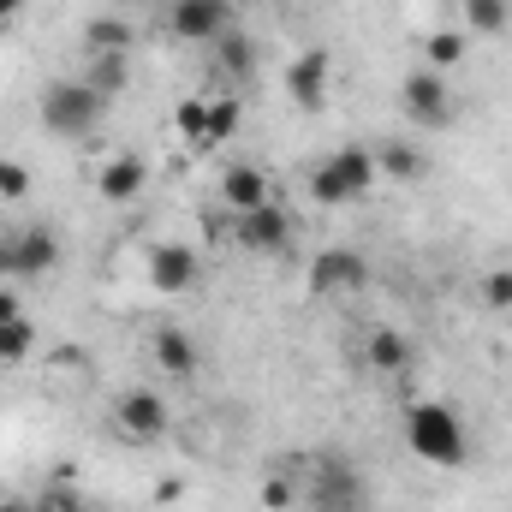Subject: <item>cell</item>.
Masks as SVG:
<instances>
[{
  "instance_id": "obj_1",
  "label": "cell",
  "mask_w": 512,
  "mask_h": 512,
  "mask_svg": "<svg viewBox=\"0 0 512 512\" xmlns=\"http://www.w3.org/2000/svg\"><path fill=\"white\" fill-rule=\"evenodd\" d=\"M405 447L423 459V465H441V471H459L465 453H471V435H465V417L441 399H423L411 405L405 417Z\"/></svg>"
},
{
  "instance_id": "obj_2",
  "label": "cell",
  "mask_w": 512,
  "mask_h": 512,
  "mask_svg": "<svg viewBox=\"0 0 512 512\" xmlns=\"http://www.w3.org/2000/svg\"><path fill=\"white\" fill-rule=\"evenodd\" d=\"M370 185H376V149H364V143H346V149H334L310 167V197L322 209H346Z\"/></svg>"
},
{
  "instance_id": "obj_3",
  "label": "cell",
  "mask_w": 512,
  "mask_h": 512,
  "mask_svg": "<svg viewBox=\"0 0 512 512\" xmlns=\"http://www.w3.org/2000/svg\"><path fill=\"white\" fill-rule=\"evenodd\" d=\"M102 114H108V96L90 78H54L42 90V126L54 137H84L102 126Z\"/></svg>"
},
{
  "instance_id": "obj_4",
  "label": "cell",
  "mask_w": 512,
  "mask_h": 512,
  "mask_svg": "<svg viewBox=\"0 0 512 512\" xmlns=\"http://www.w3.org/2000/svg\"><path fill=\"white\" fill-rule=\"evenodd\" d=\"M298 495L310 501V512H370V483L346 459H322Z\"/></svg>"
},
{
  "instance_id": "obj_5",
  "label": "cell",
  "mask_w": 512,
  "mask_h": 512,
  "mask_svg": "<svg viewBox=\"0 0 512 512\" xmlns=\"http://www.w3.org/2000/svg\"><path fill=\"white\" fill-rule=\"evenodd\" d=\"M399 114L411 120V126H453V114H459V102H453V90H447V78L435 72V66H417L405 84H399Z\"/></svg>"
},
{
  "instance_id": "obj_6",
  "label": "cell",
  "mask_w": 512,
  "mask_h": 512,
  "mask_svg": "<svg viewBox=\"0 0 512 512\" xmlns=\"http://www.w3.org/2000/svg\"><path fill=\"white\" fill-rule=\"evenodd\" d=\"M60 262V239L54 227H18L0 233V280H36Z\"/></svg>"
},
{
  "instance_id": "obj_7",
  "label": "cell",
  "mask_w": 512,
  "mask_h": 512,
  "mask_svg": "<svg viewBox=\"0 0 512 512\" xmlns=\"http://www.w3.org/2000/svg\"><path fill=\"white\" fill-rule=\"evenodd\" d=\"M233 239L256 256H280L292 245V215H286V203L268 197V203H256L245 215H233Z\"/></svg>"
},
{
  "instance_id": "obj_8",
  "label": "cell",
  "mask_w": 512,
  "mask_h": 512,
  "mask_svg": "<svg viewBox=\"0 0 512 512\" xmlns=\"http://www.w3.org/2000/svg\"><path fill=\"white\" fill-rule=\"evenodd\" d=\"M114 423L126 429L131 441H161L167 435V399L155 393V387H126L120 399H114Z\"/></svg>"
},
{
  "instance_id": "obj_9",
  "label": "cell",
  "mask_w": 512,
  "mask_h": 512,
  "mask_svg": "<svg viewBox=\"0 0 512 512\" xmlns=\"http://www.w3.org/2000/svg\"><path fill=\"white\" fill-rule=\"evenodd\" d=\"M364 280H370V262L358 251H346V245H334V251H322L310 262V292L316 298H334V292H364Z\"/></svg>"
},
{
  "instance_id": "obj_10",
  "label": "cell",
  "mask_w": 512,
  "mask_h": 512,
  "mask_svg": "<svg viewBox=\"0 0 512 512\" xmlns=\"http://www.w3.org/2000/svg\"><path fill=\"white\" fill-rule=\"evenodd\" d=\"M227 12L233 6H221V0H173V12H167V24H173V36L179 42H215V36H227Z\"/></svg>"
},
{
  "instance_id": "obj_11",
  "label": "cell",
  "mask_w": 512,
  "mask_h": 512,
  "mask_svg": "<svg viewBox=\"0 0 512 512\" xmlns=\"http://www.w3.org/2000/svg\"><path fill=\"white\" fill-rule=\"evenodd\" d=\"M286 90H292L298 108L316 114V108L328 102V54H322V48H304V54L286 66Z\"/></svg>"
},
{
  "instance_id": "obj_12",
  "label": "cell",
  "mask_w": 512,
  "mask_h": 512,
  "mask_svg": "<svg viewBox=\"0 0 512 512\" xmlns=\"http://www.w3.org/2000/svg\"><path fill=\"white\" fill-rule=\"evenodd\" d=\"M149 286L155 292H191L197 286V251L191 245H155L149 251Z\"/></svg>"
},
{
  "instance_id": "obj_13",
  "label": "cell",
  "mask_w": 512,
  "mask_h": 512,
  "mask_svg": "<svg viewBox=\"0 0 512 512\" xmlns=\"http://www.w3.org/2000/svg\"><path fill=\"white\" fill-rule=\"evenodd\" d=\"M221 203H227V215H245L256 203H268V173L256 161H233L221 173Z\"/></svg>"
},
{
  "instance_id": "obj_14",
  "label": "cell",
  "mask_w": 512,
  "mask_h": 512,
  "mask_svg": "<svg viewBox=\"0 0 512 512\" xmlns=\"http://www.w3.org/2000/svg\"><path fill=\"white\" fill-rule=\"evenodd\" d=\"M96 185H102L108 203H131V197L149 185V167H143V155H114V161L96 173Z\"/></svg>"
},
{
  "instance_id": "obj_15",
  "label": "cell",
  "mask_w": 512,
  "mask_h": 512,
  "mask_svg": "<svg viewBox=\"0 0 512 512\" xmlns=\"http://www.w3.org/2000/svg\"><path fill=\"white\" fill-rule=\"evenodd\" d=\"M149 352H155V364H161L167 376H191V370H197V346H191L185 328H155V334H149Z\"/></svg>"
},
{
  "instance_id": "obj_16",
  "label": "cell",
  "mask_w": 512,
  "mask_h": 512,
  "mask_svg": "<svg viewBox=\"0 0 512 512\" xmlns=\"http://www.w3.org/2000/svg\"><path fill=\"white\" fill-rule=\"evenodd\" d=\"M459 18H465V30H477V36H501L512 24V0H459Z\"/></svg>"
},
{
  "instance_id": "obj_17",
  "label": "cell",
  "mask_w": 512,
  "mask_h": 512,
  "mask_svg": "<svg viewBox=\"0 0 512 512\" xmlns=\"http://www.w3.org/2000/svg\"><path fill=\"white\" fill-rule=\"evenodd\" d=\"M423 167H429V155H423L417 143H382V149H376V173H393V179H423Z\"/></svg>"
},
{
  "instance_id": "obj_18",
  "label": "cell",
  "mask_w": 512,
  "mask_h": 512,
  "mask_svg": "<svg viewBox=\"0 0 512 512\" xmlns=\"http://www.w3.org/2000/svg\"><path fill=\"white\" fill-rule=\"evenodd\" d=\"M84 48H90V54H131V24L126 18H90Z\"/></svg>"
},
{
  "instance_id": "obj_19",
  "label": "cell",
  "mask_w": 512,
  "mask_h": 512,
  "mask_svg": "<svg viewBox=\"0 0 512 512\" xmlns=\"http://www.w3.org/2000/svg\"><path fill=\"white\" fill-rule=\"evenodd\" d=\"M370 364L387 370V376H393V370H405V364H411V340H405V334H393V328H376V334H370Z\"/></svg>"
},
{
  "instance_id": "obj_20",
  "label": "cell",
  "mask_w": 512,
  "mask_h": 512,
  "mask_svg": "<svg viewBox=\"0 0 512 512\" xmlns=\"http://www.w3.org/2000/svg\"><path fill=\"white\" fill-rule=\"evenodd\" d=\"M84 78H90V84H96V90H102V96L114 102V96H120V90L131 84L126 54H90V72H84Z\"/></svg>"
},
{
  "instance_id": "obj_21",
  "label": "cell",
  "mask_w": 512,
  "mask_h": 512,
  "mask_svg": "<svg viewBox=\"0 0 512 512\" xmlns=\"http://www.w3.org/2000/svg\"><path fill=\"white\" fill-rule=\"evenodd\" d=\"M233 131H239V102L215 96V102H209V126H203V143H197V149H221Z\"/></svg>"
},
{
  "instance_id": "obj_22",
  "label": "cell",
  "mask_w": 512,
  "mask_h": 512,
  "mask_svg": "<svg viewBox=\"0 0 512 512\" xmlns=\"http://www.w3.org/2000/svg\"><path fill=\"white\" fill-rule=\"evenodd\" d=\"M36 352V328L18 316V322H0V364H24Z\"/></svg>"
},
{
  "instance_id": "obj_23",
  "label": "cell",
  "mask_w": 512,
  "mask_h": 512,
  "mask_svg": "<svg viewBox=\"0 0 512 512\" xmlns=\"http://www.w3.org/2000/svg\"><path fill=\"white\" fill-rule=\"evenodd\" d=\"M209 48H215V54H221V66H227V72H233V78H245V72H251V42H245V36H239V30H227V36H215V42H209Z\"/></svg>"
},
{
  "instance_id": "obj_24",
  "label": "cell",
  "mask_w": 512,
  "mask_h": 512,
  "mask_svg": "<svg viewBox=\"0 0 512 512\" xmlns=\"http://www.w3.org/2000/svg\"><path fill=\"white\" fill-rule=\"evenodd\" d=\"M423 54H429L435 72H441V66H459V60H465V36H459V30H435V36L423 42Z\"/></svg>"
},
{
  "instance_id": "obj_25",
  "label": "cell",
  "mask_w": 512,
  "mask_h": 512,
  "mask_svg": "<svg viewBox=\"0 0 512 512\" xmlns=\"http://www.w3.org/2000/svg\"><path fill=\"white\" fill-rule=\"evenodd\" d=\"M203 126H209V96H191V102H179V131L191 137V149L203 143Z\"/></svg>"
},
{
  "instance_id": "obj_26",
  "label": "cell",
  "mask_w": 512,
  "mask_h": 512,
  "mask_svg": "<svg viewBox=\"0 0 512 512\" xmlns=\"http://www.w3.org/2000/svg\"><path fill=\"white\" fill-rule=\"evenodd\" d=\"M0 197H6V203H24V197H30V173H24L12 155H0Z\"/></svg>"
},
{
  "instance_id": "obj_27",
  "label": "cell",
  "mask_w": 512,
  "mask_h": 512,
  "mask_svg": "<svg viewBox=\"0 0 512 512\" xmlns=\"http://www.w3.org/2000/svg\"><path fill=\"white\" fill-rule=\"evenodd\" d=\"M483 304L512 310V268H489V280H483Z\"/></svg>"
},
{
  "instance_id": "obj_28",
  "label": "cell",
  "mask_w": 512,
  "mask_h": 512,
  "mask_svg": "<svg viewBox=\"0 0 512 512\" xmlns=\"http://www.w3.org/2000/svg\"><path fill=\"white\" fill-rule=\"evenodd\" d=\"M292 501H298L292 477H268V483H262V507H268V512H286Z\"/></svg>"
},
{
  "instance_id": "obj_29",
  "label": "cell",
  "mask_w": 512,
  "mask_h": 512,
  "mask_svg": "<svg viewBox=\"0 0 512 512\" xmlns=\"http://www.w3.org/2000/svg\"><path fill=\"white\" fill-rule=\"evenodd\" d=\"M24 304H18V286H0V322H18Z\"/></svg>"
},
{
  "instance_id": "obj_30",
  "label": "cell",
  "mask_w": 512,
  "mask_h": 512,
  "mask_svg": "<svg viewBox=\"0 0 512 512\" xmlns=\"http://www.w3.org/2000/svg\"><path fill=\"white\" fill-rule=\"evenodd\" d=\"M18 12H24V0H0V36L12 30V18H18Z\"/></svg>"
},
{
  "instance_id": "obj_31",
  "label": "cell",
  "mask_w": 512,
  "mask_h": 512,
  "mask_svg": "<svg viewBox=\"0 0 512 512\" xmlns=\"http://www.w3.org/2000/svg\"><path fill=\"white\" fill-rule=\"evenodd\" d=\"M0 512H24V507H18V501H0Z\"/></svg>"
},
{
  "instance_id": "obj_32",
  "label": "cell",
  "mask_w": 512,
  "mask_h": 512,
  "mask_svg": "<svg viewBox=\"0 0 512 512\" xmlns=\"http://www.w3.org/2000/svg\"><path fill=\"white\" fill-rule=\"evenodd\" d=\"M114 6H137V0H114Z\"/></svg>"
},
{
  "instance_id": "obj_33",
  "label": "cell",
  "mask_w": 512,
  "mask_h": 512,
  "mask_svg": "<svg viewBox=\"0 0 512 512\" xmlns=\"http://www.w3.org/2000/svg\"><path fill=\"white\" fill-rule=\"evenodd\" d=\"M24 512H30V507H24ZM42 512H60V507H42Z\"/></svg>"
},
{
  "instance_id": "obj_34",
  "label": "cell",
  "mask_w": 512,
  "mask_h": 512,
  "mask_svg": "<svg viewBox=\"0 0 512 512\" xmlns=\"http://www.w3.org/2000/svg\"><path fill=\"white\" fill-rule=\"evenodd\" d=\"M221 6H233V0H221Z\"/></svg>"
}]
</instances>
